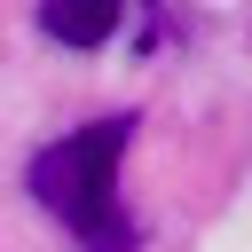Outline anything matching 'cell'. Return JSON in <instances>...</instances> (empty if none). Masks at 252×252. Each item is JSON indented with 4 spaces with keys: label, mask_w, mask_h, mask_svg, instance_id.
Listing matches in <instances>:
<instances>
[{
    "label": "cell",
    "mask_w": 252,
    "mask_h": 252,
    "mask_svg": "<svg viewBox=\"0 0 252 252\" xmlns=\"http://www.w3.org/2000/svg\"><path fill=\"white\" fill-rule=\"evenodd\" d=\"M126 142H134V118H94V126L47 142V150L32 158V173H24L32 197H39L87 252H134V244H142V228L118 213V158H126Z\"/></svg>",
    "instance_id": "1"
},
{
    "label": "cell",
    "mask_w": 252,
    "mask_h": 252,
    "mask_svg": "<svg viewBox=\"0 0 252 252\" xmlns=\"http://www.w3.org/2000/svg\"><path fill=\"white\" fill-rule=\"evenodd\" d=\"M126 24V0H39V32L63 47H110Z\"/></svg>",
    "instance_id": "2"
}]
</instances>
